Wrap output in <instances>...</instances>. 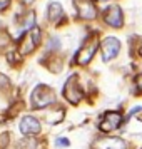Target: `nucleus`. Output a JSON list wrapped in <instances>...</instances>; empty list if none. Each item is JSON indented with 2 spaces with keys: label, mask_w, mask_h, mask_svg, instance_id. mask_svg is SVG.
Masks as SVG:
<instances>
[{
  "label": "nucleus",
  "mask_w": 142,
  "mask_h": 149,
  "mask_svg": "<svg viewBox=\"0 0 142 149\" xmlns=\"http://www.w3.org/2000/svg\"><path fill=\"white\" fill-rule=\"evenodd\" d=\"M55 102V95L52 92V89L47 86H37L32 92V106L35 109H44L54 104Z\"/></svg>",
  "instance_id": "1"
},
{
  "label": "nucleus",
  "mask_w": 142,
  "mask_h": 149,
  "mask_svg": "<svg viewBox=\"0 0 142 149\" xmlns=\"http://www.w3.org/2000/svg\"><path fill=\"white\" fill-rule=\"evenodd\" d=\"M10 5V0H0V10H5Z\"/></svg>",
  "instance_id": "14"
},
{
  "label": "nucleus",
  "mask_w": 142,
  "mask_h": 149,
  "mask_svg": "<svg viewBox=\"0 0 142 149\" xmlns=\"http://www.w3.org/2000/svg\"><path fill=\"white\" fill-rule=\"evenodd\" d=\"M104 20L105 24H109L110 27H122L124 25V15L119 5H110V7L104 12Z\"/></svg>",
  "instance_id": "8"
},
{
  "label": "nucleus",
  "mask_w": 142,
  "mask_h": 149,
  "mask_svg": "<svg viewBox=\"0 0 142 149\" xmlns=\"http://www.w3.org/2000/svg\"><path fill=\"white\" fill-rule=\"evenodd\" d=\"M137 112H142V107H141V106H135V107H132V111L127 114V119H129V117H132L134 114H137Z\"/></svg>",
  "instance_id": "13"
},
{
  "label": "nucleus",
  "mask_w": 142,
  "mask_h": 149,
  "mask_svg": "<svg viewBox=\"0 0 142 149\" xmlns=\"http://www.w3.org/2000/svg\"><path fill=\"white\" fill-rule=\"evenodd\" d=\"M20 132L22 134H39L40 132V122L34 116H24L20 119Z\"/></svg>",
  "instance_id": "10"
},
{
  "label": "nucleus",
  "mask_w": 142,
  "mask_h": 149,
  "mask_svg": "<svg viewBox=\"0 0 142 149\" xmlns=\"http://www.w3.org/2000/svg\"><path fill=\"white\" fill-rule=\"evenodd\" d=\"M97 47H99V39H97V35L94 34L80 49H79V52H77V55H75V62L80 64V65L89 64V62L92 61V57H94Z\"/></svg>",
  "instance_id": "2"
},
{
  "label": "nucleus",
  "mask_w": 142,
  "mask_h": 149,
  "mask_svg": "<svg viewBox=\"0 0 142 149\" xmlns=\"http://www.w3.org/2000/svg\"><path fill=\"white\" fill-rule=\"evenodd\" d=\"M64 95L70 104H79L84 99V91H82L80 84H79L77 75H72V77L67 79L65 86H64Z\"/></svg>",
  "instance_id": "3"
},
{
  "label": "nucleus",
  "mask_w": 142,
  "mask_h": 149,
  "mask_svg": "<svg viewBox=\"0 0 142 149\" xmlns=\"http://www.w3.org/2000/svg\"><path fill=\"white\" fill-rule=\"evenodd\" d=\"M135 84H137V89L139 91H142V74L137 75V79H135Z\"/></svg>",
  "instance_id": "16"
},
{
  "label": "nucleus",
  "mask_w": 142,
  "mask_h": 149,
  "mask_svg": "<svg viewBox=\"0 0 142 149\" xmlns=\"http://www.w3.org/2000/svg\"><path fill=\"white\" fill-rule=\"evenodd\" d=\"M22 2H24V3H25V5H28V3H32V2H34V0H22Z\"/></svg>",
  "instance_id": "17"
},
{
  "label": "nucleus",
  "mask_w": 142,
  "mask_h": 149,
  "mask_svg": "<svg viewBox=\"0 0 142 149\" xmlns=\"http://www.w3.org/2000/svg\"><path fill=\"white\" fill-rule=\"evenodd\" d=\"M55 146H69V141L67 139H60V137H59V139L55 141Z\"/></svg>",
  "instance_id": "15"
},
{
  "label": "nucleus",
  "mask_w": 142,
  "mask_h": 149,
  "mask_svg": "<svg viewBox=\"0 0 142 149\" xmlns=\"http://www.w3.org/2000/svg\"><path fill=\"white\" fill-rule=\"evenodd\" d=\"M121 52V42L115 37H107L102 42V61L109 62L114 57H117V54Z\"/></svg>",
  "instance_id": "6"
},
{
  "label": "nucleus",
  "mask_w": 142,
  "mask_h": 149,
  "mask_svg": "<svg viewBox=\"0 0 142 149\" xmlns=\"http://www.w3.org/2000/svg\"><path fill=\"white\" fill-rule=\"evenodd\" d=\"M8 86V77H5L3 74H0V89H5Z\"/></svg>",
  "instance_id": "12"
},
{
  "label": "nucleus",
  "mask_w": 142,
  "mask_h": 149,
  "mask_svg": "<svg viewBox=\"0 0 142 149\" xmlns=\"http://www.w3.org/2000/svg\"><path fill=\"white\" fill-rule=\"evenodd\" d=\"M141 54H142V49H141Z\"/></svg>",
  "instance_id": "18"
},
{
  "label": "nucleus",
  "mask_w": 142,
  "mask_h": 149,
  "mask_svg": "<svg viewBox=\"0 0 142 149\" xmlns=\"http://www.w3.org/2000/svg\"><path fill=\"white\" fill-rule=\"evenodd\" d=\"M47 12H48V19L55 22V20H59V19H62V15H64V8H62L60 3L52 2V3L48 5Z\"/></svg>",
  "instance_id": "11"
},
{
  "label": "nucleus",
  "mask_w": 142,
  "mask_h": 149,
  "mask_svg": "<svg viewBox=\"0 0 142 149\" xmlns=\"http://www.w3.org/2000/svg\"><path fill=\"white\" fill-rule=\"evenodd\" d=\"M75 8H77V14L80 19L85 20H94L97 17V8L90 0H74Z\"/></svg>",
  "instance_id": "7"
},
{
  "label": "nucleus",
  "mask_w": 142,
  "mask_h": 149,
  "mask_svg": "<svg viewBox=\"0 0 142 149\" xmlns=\"http://www.w3.org/2000/svg\"><path fill=\"white\" fill-rule=\"evenodd\" d=\"M94 149H127V144L121 137H102L94 142Z\"/></svg>",
  "instance_id": "9"
},
{
  "label": "nucleus",
  "mask_w": 142,
  "mask_h": 149,
  "mask_svg": "<svg viewBox=\"0 0 142 149\" xmlns=\"http://www.w3.org/2000/svg\"><path fill=\"white\" fill-rule=\"evenodd\" d=\"M122 114L119 112V111H109V112H105L104 114V117H102V122H100V131H104V132H112V131H115V129L121 127L122 124Z\"/></svg>",
  "instance_id": "5"
},
{
  "label": "nucleus",
  "mask_w": 142,
  "mask_h": 149,
  "mask_svg": "<svg viewBox=\"0 0 142 149\" xmlns=\"http://www.w3.org/2000/svg\"><path fill=\"white\" fill-rule=\"evenodd\" d=\"M39 42H40V29L39 27L30 29L27 34L24 35V39H22L20 47H19V52H20L22 55L30 54V52L39 45Z\"/></svg>",
  "instance_id": "4"
}]
</instances>
